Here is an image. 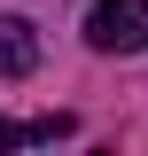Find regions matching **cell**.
<instances>
[{
  "mask_svg": "<svg viewBox=\"0 0 148 156\" xmlns=\"http://www.w3.org/2000/svg\"><path fill=\"white\" fill-rule=\"evenodd\" d=\"M86 39L101 47V55H132V47H148V0H93Z\"/></svg>",
  "mask_w": 148,
  "mask_h": 156,
  "instance_id": "cell-1",
  "label": "cell"
},
{
  "mask_svg": "<svg viewBox=\"0 0 148 156\" xmlns=\"http://www.w3.org/2000/svg\"><path fill=\"white\" fill-rule=\"evenodd\" d=\"M39 70V31L23 16H0V78H31Z\"/></svg>",
  "mask_w": 148,
  "mask_h": 156,
  "instance_id": "cell-2",
  "label": "cell"
},
{
  "mask_svg": "<svg viewBox=\"0 0 148 156\" xmlns=\"http://www.w3.org/2000/svg\"><path fill=\"white\" fill-rule=\"evenodd\" d=\"M62 133H70V117H16V125H0V148H39Z\"/></svg>",
  "mask_w": 148,
  "mask_h": 156,
  "instance_id": "cell-3",
  "label": "cell"
}]
</instances>
